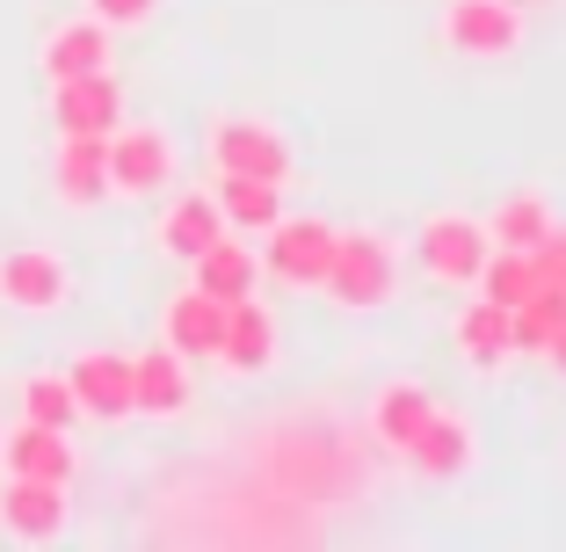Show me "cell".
Returning <instances> with one entry per match:
<instances>
[{
  "label": "cell",
  "mask_w": 566,
  "mask_h": 552,
  "mask_svg": "<svg viewBox=\"0 0 566 552\" xmlns=\"http://www.w3.org/2000/svg\"><path fill=\"white\" fill-rule=\"evenodd\" d=\"M334 305L349 313H370V305L392 299V248L370 233H334V254H327V277H319Z\"/></svg>",
  "instance_id": "6da1fadb"
},
{
  "label": "cell",
  "mask_w": 566,
  "mask_h": 552,
  "mask_svg": "<svg viewBox=\"0 0 566 552\" xmlns=\"http://www.w3.org/2000/svg\"><path fill=\"white\" fill-rule=\"evenodd\" d=\"M73 299V269L51 248H8L0 254V305L15 313H59Z\"/></svg>",
  "instance_id": "7a4b0ae2"
},
{
  "label": "cell",
  "mask_w": 566,
  "mask_h": 552,
  "mask_svg": "<svg viewBox=\"0 0 566 552\" xmlns=\"http://www.w3.org/2000/svg\"><path fill=\"white\" fill-rule=\"evenodd\" d=\"M102 146H109V189H117V197H153V189H167V175H175V146H167V132H153V124H117Z\"/></svg>",
  "instance_id": "3957f363"
},
{
  "label": "cell",
  "mask_w": 566,
  "mask_h": 552,
  "mask_svg": "<svg viewBox=\"0 0 566 552\" xmlns=\"http://www.w3.org/2000/svg\"><path fill=\"white\" fill-rule=\"evenodd\" d=\"M327 254H334V226L327 218H276V226H269V277H276V284L319 291Z\"/></svg>",
  "instance_id": "277c9868"
},
{
  "label": "cell",
  "mask_w": 566,
  "mask_h": 552,
  "mask_svg": "<svg viewBox=\"0 0 566 552\" xmlns=\"http://www.w3.org/2000/svg\"><path fill=\"white\" fill-rule=\"evenodd\" d=\"M443 37L450 51H465V59H509L523 44V15L509 0H458L443 15Z\"/></svg>",
  "instance_id": "5b68a950"
},
{
  "label": "cell",
  "mask_w": 566,
  "mask_h": 552,
  "mask_svg": "<svg viewBox=\"0 0 566 552\" xmlns=\"http://www.w3.org/2000/svg\"><path fill=\"white\" fill-rule=\"evenodd\" d=\"M486 262V226H472V218L443 211L421 226V269H429L436 284H472Z\"/></svg>",
  "instance_id": "8992f818"
},
{
  "label": "cell",
  "mask_w": 566,
  "mask_h": 552,
  "mask_svg": "<svg viewBox=\"0 0 566 552\" xmlns=\"http://www.w3.org/2000/svg\"><path fill=\"white\" fill-rule=\"evenodd\" d=\"M0 531L22 538V545H51V538L66 531V487H59V480H15V472H8Z\"/></svg>",
  "instance_id": "52a82bcc"
},
{
  "label": "cell",
  "mask_w": 566,
  "mask_h": 552,
  "mask_svg": "<svg viewBox=\"0 0 566 552\" xmlns=\"http://www.w3.org/2000/svg\"><path fill=\"white\" fill-rule=\"evenodd\" d=\"M59 95H51V117H59V132H87V138H109L124 117V95L117 81H109V66L102 73H73V81H51Z\"/></svg>",
  "instance_id": "ba28073f"
},
{
  "label": "cell",
  "mask_w": 566,
  "mask_h": 552,
  "mask_svg": "<svg viewBox=\"0 0 566 552\" xmlns=\"http://www.w3.org/2000/svg\"><path fill=\"white\" fill-rule=\"evenodd\" d=\"M211 168L218 175H262V183H291V146L262 124H218L211 138Z\"/></svg>",
  "instance_id": "9c48e42d"
},
{
  "label": "cell",
  "mask_w": 566,
  "mask_h": 552,
  "mask_svg": "<svg viewBox=\"0 0 566 552\" xmlns=\"http://www.w3.org/2000/svg\"><path fill=\"white\" fill-rule=\"evenodd\" d=\"M66 385H73V400H81V415H95V421L132 415V356H117V350H87L66 371Z\"/></svg>",
  "instance_id": "30bf717a"
},
{
  "label": "cell",
  "mask_w": 566,
  "mask_h": 552,
  "mask_svg": "<svg viewBox=\"0 0 566 552\" xmlns=\"http://www.w3.org/2000/svg\"><path fill=\"white\" fill-rule=\"evenodd\" d=\"M182 407H189V356H175V350L132 356V415L167 421V415H182Z\"/></svg>",
  "instance_id": "8fae6325"
},
{
  "label": "cell",
  "mask_w": 566,
  "mask_h": 552,
  "mask_svg": "<svg viewBox=\"0 0 566 552\" xmlns=\"http://www.w3.org/2000/svg\"><path fill=\"white\" fill-rule=\"evenodd\" d=\"M160 335H167L175 356H218V342H226V299H211V291L189 284L182 299H167Z\"/></svg>",
  "instance_id": "7c38bea8"
},
{
  "label": "cell",
  "mask_w": 566,
  "mask_h": 552,
  "mask_svg": "<svg viewBox=\"0 0 566 552\" xmlns=\"http://www.w3.org/2000/svg\"><path fill=\"white\" fill-rule=\"evenodd\" d=\"M0 466L15 472V480H73V444L66 429H44V421H22L15 436H0Z\"/></svg>",
  "instance_id": "4fadbf2b"
},
{
  "label": "cell",
  "mask_w": 566,
  "mask_h": 552,
  "mask_svg": "<svg viewBox=\"0 0 566 552\" xmlns=\"http://www.w3.org/2000/svg\"><path fill=\"white\" fill-rule=\"evenodd\" d=\"M51 183H59V197L66 204H102L109 197V146L87 132H66V146H59V168H51Z\"/></svg>",
  "instance_id": "5bb4252c"
},
{
  "label": "cell",
  "mask_w": 566,
  "mask_h": 552,
  "mask_svg": "<svg viewBox=\"0 0 566 552\" xmlns=\"http://www.w3.org/2000/svg\"><path fill=\"white\" fill-rule=\"evenodd\" d=\"M407 458H415L421 480H458V472H465V458H472V429L458 415H443V407H436V415L415 429Z\"/></svg>",
  "instance_id": "9a60e30c"
},
{
  "label": "cell",
  "mask_w": 566,
  "mask_h": 552,
  "mask_svg": "<svg viewBox=\"0 0 566 552\" xmlns=\"http://www.w3.org/2000/svg\"><path fill=\"white\" fill-rule=\"evenodd\" d=\"M269 356H276V320H269L254 299H233V305H226L218 364H226V371H269Z\"/></svg>",
  "instance_id": "2e32d148"
},
{
  "label": "cell",
  "mask_w": 566,
  "mask_h": 552,
  "mask_svg": "<svg viewBox=\"0 0 566 552\" xmlns=\"http://www.w3.org/2000/svg\"><path fill=\"white\" fill-rule=\"evenodd\" d=\"M218 233H226V211H218V197H203V189L175 197V204H167V218H160V248L182 254V262H197Z\"/></svg>",
  "instance_id": "e0dca14e"
},
{
  "label": "cell",
  "mask_w": 566,
  "mask_h": 552,
  "mask_svg": "<svg viewBox=\"0 0 566 552\" xmlns=\"http://www.w3.org/2000/svg\"><path fill=\"white\" fill-rule=\"evenodd\" d=\"M109 66V22H66L44 37V73L73 81V73H102Z\"/></svg>",
  "instance_id": "ac0fdd59"
},
{
  "label": "cell",
  "mask_w": 566,
  "mask_h": 552,
  "mask_svg": "<svg viewBox=\"0 0 566 552\" xmlns=\"http://www.w3.org/2000/svg\"><path fill=\"white\" fill-rule=\"evenodd\" d=\"M458 356H465V364H480V371H494L501 356H516V335H509V305H494V299L465 305V320H458Z\"/></svg>",
  "instance_id": "d6986e66"
},
{
  "label": "cell",
  "mask_w": 566,
  "mask_h": 552,
  "mask_svg": "<svg viewBox=\"0 0 566 552\" xmlns=\"http://www.w3.org/2000/svg\"><path fill=\"white\" fill-rule=\"evenodd\" d=\"M197 291H211V299H254V254L240 248V240H226L218 233L211 248L197 254Z\"/></svg>",
  "instance_id": "ffe728a7"
},
{
  "label": "cell",
  "mask_w": 566,
  "mask_h": 552,
  "mask_svg": "<svg viewBox=\"0 0 566 552\" xmlns=\"http://www.w3.org/2000/svg\"><path fill=\"white\" fill-rule=\"evenodd\" d=\"M218 211H226V226H276L283 218V183H262V175H218Z\"/></svg>",
  "instance_id": "44dd1931"
},
{
  "label": "cell",
  "mask_w": 566,
  "mask_h": 552,
  "mask_svg": "<svg viewBox=\"0 0 566 552\" xmlns=\"http://www.w3.org/2000/svg\"><path fill=\"white\" fill-rule=\"evenodd\" d=\"M472 284H480V299H494V305H523L545 277H537V262L523 248H501V254H486V262H480Z\"/></svg>",
  "instance_id": "7402d4cb"
},
{
  "label": "cell",
  "mask_w": 566,
  "mask_h": 552,
  "mask_svg": "<svg viewBox=\"0 0 566 552\" xmlns=\"http://www.w3.org/2000/svg\"><path fill=\"white\" fill-rule=\"evenodd\" d=\"M429 415H436V400L421 393V385H385V393H378V415H370V421H378V444H400V451H407V444H415V429Z\"/></svg>",
  "instance_id": "603a6c76"
},
{
  "label": "cell",
  "mask_w": 566,
  "mask_h": 552,
  "mask_svg": "<svg viewBox=\"0 0 566 552\" xmlns=\"http://www.w3.org/2000/svg\"><path fill=\"white\" fill-rule=\"evenodd\" d=\"M545 233H552V204L545 197H509L494 211V240H501V248H523V254H531Z\"/></svg>",
  "instance_id": "cb8c5ba5"
},
{
  "label": "cell",
  "mask_w": 566,
  "mask_h": 552,
  "mask_svg": "<svg viewBox=\"0 0 566 552\" xmlns=\"http://www.w3.org/2000/svg\"><path fill=\"white\" fill-rule=\"evenodd\" d=\"M73 415H81V400H73L66 378H30L22 385V421H44V429H73Z\"/></svg>",
  "instance_id": "d4e9b609"
},
{
  "label": "cell",
  "mask_w": 566,
  "mask_h": 552,
  "mask_svg": "<svg viewBox=\"0 0 566 552\" xmlns=\"http://www.w3.org/2000/svg\"><path fill=\"white\" fill-rule=\"evenodd\" d=\"M87 8H95V22H117V30L153 15V0H87Z\"/></svg>",
  "instance_id": "484cf974"
},
{
  "label": "cell",
  "mask_w": 566,
  "mask_h": 552,
  "mask_svg": "<svg viewBox=\"0 0 566 552\" xmlns=\"http://www.w3.org/2000/svg\"><path fill=\"white\" fill-rule=\"evenodd\" d=\"M545 356H552V364L566 371V327H559V335H552V350H545Z\"/></svg>",
  "instance_id": "4316f807"
}]
</instances>
